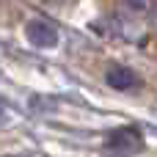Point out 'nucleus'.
<instances>
[{"mask_svg": "<svg viewBox=\"0 0 157 157\" xmlns=\"http://www.w3.org/2000/svg\"><path fill=\"white\" fill-rule=\"evenodd\" d=\"M25 36H28L30 44L44 47V50L58 44V28H55L52 22H47V19H30V22L25 25Z\"/></svg>", "mask_w": 157, "mask_h": 157, "instance_id": "nucleus-2", "label": "nucleus"}, {"mask_svg": "<svg viewBox=\"0 0 157 157\" xmlns=\"http://www.w3.org/2000/svg\"><path fill=\"white\" fill-rule=\"evenodd\" d=\"M124 6L130 11H135V14H146V11H152L157 6V0H124Z\"/></svg>", "mask_w": 157, "mask_h": 157, "instance_id": "nucleus-4", "label": "nucleus"}, {"mask_svg": "<svg viewBox=\"0 0 157 157\" xmlns=\"http://www.w3.org/2000/svg\"><path fill=\"white\" fill-rule=\"evenodd\" d=\"M105 80H108V86L116 88V91H132V88L141 86V77H138L132 69H127V66H110L108 75H105Z\"/></svg>", "mask_w": 157, "mask_h": 157, "instance_id": "nucleus-3", "label": "nucleus"}, {"mask_svg": "<svg viewBox=\"0 0 157 157\" xmlns=\"http://www.w3.org/2000/svg\"><path fill=\"white\" fill-rule=\"evenodd\" d=\"M144 149V135L138 127H119L105 138V152L110 157H135Z\"/></svg>", "mask_w": 157, "mask_h": 157, "instance_id": "nucleus-1", "label": "nucleus"}, {"mask_svg": "<svg viewBox=\"0 0 157 157\" xmlns=\"http://www.w3.org/2000/svg\"><path fill=\"white\" fill-rule=\"evenodd\" d=\"M47 3H69V0H47Z\"/></svg>", "mask_w": 157, "mask_h": 157, "instance_id": "nucleus-5", "label": "nucleus"}]
</instances>
